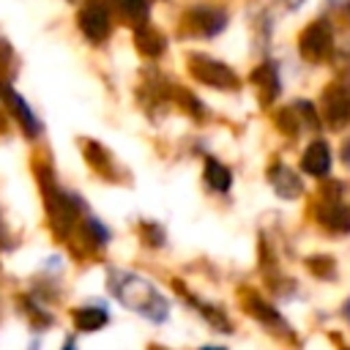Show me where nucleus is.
I'll return each instance as SVG.
<instances>
[{
	"label": "nucleus",
	"instance_id": "nucleus-2",
	"mask_svg": "<svg viewBox=\"0 0 350 350\" xmlns=\"http://www.w3.org/2000/svg\"><path fill=\"white\" fill-rule=\"evenodd\" d=\"M298 49H301V55H304L306 60H312V63L325 60V57L331 55V49H334V30H331V25H328L325 19L312 22V25L301 33Z\"/></svg>",
	"mask_w": 350,
	"mask_h": 350
},
{
	"label": "nucleus",
	"instance_id": "nucleus-11",
	"mask_svg": "<svg viewBox=\"0 0 350 350\" xmlns=\"http://www.w3.org/2000/svg\"><path fill=\"white\" fill-rule=\"evenodd\" d=\"M252 82L257 85V90H260V101H262V104H271V101L276 98V93H279V79H276V68H273V63H262V66L252 74Z\"/></svg>",
	"mask_w": 350,
	"mask_h": 350
},
{
	"label": "nucleus",
	"instance_id": "nucleus-14",
	"mask_svg": "<svg viewBox=\"0 0 350 350\" xmlns=\"http://www.w3.org/2000/svg\"><path fill=\"white\" fill-rule=\"evenodd\" d=\"M205 180H208L211 189H216V191H227L230 183H232V175H230V170H227L221 161L208 159V161H205Z\"/></svg>",
	"mask_w": 350,
	"mask_h": 350
},
{
	"label": "nucleus",
	"instance_id": "nucleus-12",
	"mask_svg": "<svg viewBox=\"0 0 350 350\" xmlns=\"http://www.w3.org/2000/svg\"><path fill=\"white\" fill-rule=\"evenodd\" d=\"M107 320H109V314H107L104 306H82V309L74 312V325H77L79 331H96V328H101Z\"/></svg>",
	"mask_w": 350,
	"mask_h": 350
},
{
	"label": "nucleus",
	"instance_id": "nucleus-15",
	"mask_svg": "<svg viewBox=\"0 0 350 350\" xmlns=\"http://www.w3.org/2000/svg\"><path fill=\"white\" fill-rule=\"evenodd\" d=\"M115 8L129 19H142L148 11V0H112Z\"/></svg>",
	"mask_w": 350,
	"mask_h": 350
},
{
	"label": "nucleus",
	"instance_id": "nucleus-1",
	"mask_svg": "<svg viewBox=\"0 0 350 350\" xmlns=\"http://www.w3.org/2000/svg\"><path fill=\"white\" fill-rule=\"evenodd\" d=\"M109 287L129 309L145 314L153 323H161L170 314V304L164 301V295L148 279H139V276L126 273V271H112L109 273Z\"/></svg>",
	"mask_w": 350,
	"mask_h": 350
},
{
	"label": "nucleus",
	"instance_id": "nucleus-9",
	"mask_svg": "<svg viewBox=\"0 0 350 350\" xmlns=\"http://www.w3.org/2000/svg\"><path fill=\"white\" fill-rule=\"evenodd\" d=\"M301 170L306 175H314V178L317 175H328V170H331V150H328V145L323 139H317V142H312L306 148V153L301 159Z\"/></svg>",
	"mask_w": 350,
	"mask_h": 350
},
{
	"label": "nucleus",
	"instance_id": "nucleus-16",
	"mask_svg": "<svg viewBox=\"0 0 350 350\" xmlns=\"http://www.w3.org/2000/svg\"><path fill=\"white\" fill-rule=\"evenodd\" d=\"M249 314H257L260 320H265V323H282L279 320V314H276V309L273 306H268L265 301H260L257 295H252V301H249Z\"/></svg>",
	"mask_w": 350,
	"mask_h": 350
},
{
	"label": "nucleus",
	"instance_id": "nucleus-17",
	"mask_svg": "<svg viewBox=\"0 0 350 350\" xmlns=\"http://www.w3.org/2000/svg\"><path fill=\"white\" fill-rule=\"evenodd\" d=\"M85 148H88V161L96 167V170H109V159H107V150L101 148V145H96V142H85Z\"/></svg>",
	"mask_w": 350,
	"mask_h": 350
},
{
	"label": "nucleus",
	"instance_id": "nucleus-7",
	"mask_svg": "<svg viewBox=\"0 0 350 350\" xmlns=\"http://www.w3.org/2000/svg\"><path fill=\"white\" fill-rule=\"evenodd\" d=\"M317 219L336 230V232H350V205L345 200H336V197H325L317 208Z\"/></svg>",
	"mask_w": 350,
	"mask_h": 350
},
{
	"label": "nucleus",
	"instance_id": "nucleus-8",
	"mask_svg": "<svg viewBox=\"0 0 350 350\" xmlns=\"http://www.w3.org/2000/svg\"><path fill=\"white\" fill-rule=\"evenodd\" d=\"M268 180L273 186V191L284 200H293L301 194V178L287 167V164H273L271 172H268Z\"/></svg>",
	"mask_w": 350,
	"mask_h": 350
},
{
	"label": "nucleus",
	"instance_id": "nucleus-13",
	"mask_svg": "<svg viewBox=\"0 0 350 350\" xmlns=\"http://www.w3.org/2000/svg\"><path fill=\"white\" fill-rule=\"evenodd\" d=\"M137 44H139V49H142L145 55H150V57L161 55L164 46H167L164 36H161L156 27H150V25H142V27L137 30Z\"/></svg>",
	"mask_w": 350,
	"mask_h": 350
},
{
	"label": "nucleus",
	"instance_id": "nucleus-20",
	"mask_svg": "<svg viewBox=\"0 0 350 350\" xmlns=\"http://www.w3.org/2000/svg\"><path fill=\"white\" fill-rule=\"evenodd\" d=\"M347 14H350V3H347Z\"/></svg>",
	"mask_w": 350,
	"mask_h": 350
},
{
	"label": "nucleus",
	"instance_id": "nucleus-5",
	"mask_svg": "<svg viewBox=\"0 0 350 350\" xmlns=\"http://www.w3.org/2000/svg\"><path fill=\"white\" fill-rule=\"evenodd\" d=\"M79 27L90 41H104L109 36V11L104 0H88L79 8Z\"/></svg>",
	"mask_w": 350,
	"mask_h": 350
},
{
	"label": "nucleus",
	"instance_id": "nucleus-6",
	"mask_svg": "<svg viewBox=\"0 0 350 350\" xmlns=\"http://www.w3.org/2000/svg\"><path fill=\"white\" fill-rule=\"evenodd\" d=\"M323 112L331 126H345L350 120V88H328L323 96Z\"/></svg>",
	"mask_w": 350,
	"mask_h": 350
},
{
	"label": "nucleus",
	"instance_id": "nucleus-3",
	"mask_svg": "<svg viewBox=\"0 0 350 350\" xmlns=\"http://www.w3.org/2000/svg\"><path fill=\"white\" fill-rule=\"evenodd\" d=\"M224 25L227 14L216 5H194L183 16V30L191 36H216L219 30H224Z\"/></svg>",
	"mask_w": 350,
	"mask_h": 350
},
{
	"label": "nucleus",
	"instance_id": "nucleus-4",
	"mask_svg": "<svg viewBox=\"0 0 350 350\" xmlns=\"http://www.w3.org/2000/svg\"><path fill=\"white\" fill-rule=\"evenodd\" d=\"M189 63H191V74L205 85H213V88H235L238 85L235 74L219 60H211V57L194 52V55H189Z\"/></svg>",
	"mask_w": 350,
	"mask_h": 350
},
{
	"label": "nucleus",
	"instance_id": "nucleus-18",
	"mask_svg": "<svg viewBox=\"0 0 350 350\" xmlns=\"http://www.w3.org/2000/svg\"><path fill=\"white\" fill-rule=\"evenodd\" d=\"M342 159H345V161H347V164H350V142H347V145H345V150H342Z\"/></svg>",
	"mask_w": 350,
	"mask_h": 350
},
{
	"label": "nucleus",
	"instance_id": "nucleus-10",
	"mask_svg": "<svg viewBox=\"0 0 350 350\" xmlns=\"http://www.w3.org/2000/svg\"><path fill=\"white\" fill-rule=\"evenodd\" d=\"M0 93L5 96V101H8L11 112H14L16 118H19V123L25 126V131H27V134H38V129H41V126H38V120H36L33 109H30V107L25 104V98H22V96H16V93L11 90V85H8L5 79L0 82Z\"/></svg>",
	"mask_w": 350,
	"mask_h": 350
},
{
	"label": "nucleus",
	"instance_id": "nucleus-19",
	"mask_svg": "<svg viewBox=\"0 0 350 350\" xmlns=\"http://www.w3.org/2000/svg\"><path fill=\"white\" fill-rule=\"evenodd\" d=\"M347 317H350V304H347Z\"/></svg>",
	"mask_w": 350,
	"mask_h": 350
}]
</instances>
